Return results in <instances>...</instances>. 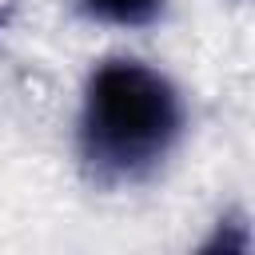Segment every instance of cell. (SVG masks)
I'll return each mask as SVG.
<instances>
[{
	"instance_id": "1",
	"label": "cell",
	"mask_w": 255,
	"mask_h": 255,
	"mask_svg": "<svg viewBox=\"0 0 255 255\" xmlns=\"http://www.w3.org/2000/svg\"><path fill=\"white\" fill-rule=\"evenodd\" d=\"M183 135V96L151 64L120 56L104 60L80 104V155L108 179H143Z\"/></svg>"
},
{
	"instance_id": "2",
	"label": "cell",
	"mask_w": 255,
	"mask_h": 255,
	"mask_svg": "<svg viewBox=\"0 0 255 255\" xmlns=\"http://www.w3.org/2000/svg\"><path fill=\"white\" fill-rule=\"evenodd\" d=\"M80 8L104 24H116V28H139V24H151L163 8V0H80Z\"/></svg>"
}]
</instances>
